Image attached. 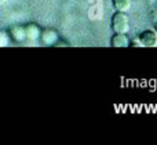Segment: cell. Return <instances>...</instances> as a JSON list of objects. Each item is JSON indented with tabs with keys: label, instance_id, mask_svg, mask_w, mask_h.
Listing matches in <instances>:
<instances>
[{
	"label": "cell",
	"instance_id": "cell-1",
	"mask_svg": "<svg viewBox=\"0 0 157 145\" xmlns=\"http://www.w3.org/2000/svg\"><path fill=\"white\" fill-rule=\"evenodd\" d=\"M112 29L114 33H127L130 30V18L123 11H116L112 15Z\"/></svg>",
	"mask_w": 157,
	"mask_h": 145
},
{
	"label": "cell",
	"instance_id": "cell-2",
	"mask_svg": "<svg viewBox=\"0 0 157 145\" xmlns=\"http://www.w3.org/2000/svg\"><path fill=\"white\" fill-rule=\"evenodd\" d=\"M142 47H155L157 46V33L153 29H145L138 36Z\"/></svg>",
	"mask_w": 157,
	"mask_h": 145
},
{
	"label": "cell",
	"instance_id": "cell-3",
	"mask_svg": "<svg viewBox=\"0 0 157 145\" xmlns=\"http://www.w3.org/2000/svg\"><path fill=\"white\" fill-rule=\"evenodd\" d=\"M24 28H25V36H26L28 41L39 40L41 29H40V26H39L37 24H35V22H29V24L24 25Z\"/></svg>",
	"mask_w": 157,
	"mask_h": 145
},
{
	"label": "cell",
	"instance_id": "cell-4",
	"mask_svg": "<svg viewBox=\"0 0 157 145\" xmlns=\"http://www.w3.org/2000/svg\"><path fill=\"white\" fill-rule=\"evenodd\" d=\"M11 40H14L15 43H24L26 41V36H25V28L24 25H13L8 30Z\"/></svg>",
	"mask_w": 157,
	"mask_h": 145
},
{
	"label": "cell",
	"instance_id": "cell-5",
	"mask_svg": "<svg viewBox=\"0 0 157 145\" xmlns=\"http://www.w3.org/2000/svg\"><path fill=\"white\" fill-rule=\"evenodd\" d=\"M39 39H40L44 44H54L55 41L58 40V33H57V30L46 28V29H41L40 37Z\"/></svg>",
	"mask_w": 157,
	"mask_h": 145
},
{
	"label": "cell",
	"instance_id": "cell-6",
	"mask_svg": "<svg viewBox=\"0 0 157 145\" xmlns=\"http://www.w3.org/2000/svg\"><path fill=\"white\" fill-rule=\"evenodd\" d=\"M128 43H130V39L127 37L125 33H116V35L112 37V40H110V46L112 47H117V49L128 47Z\"/></svg>",
	"mask_w": 157,
	"mask_h": 145
},
{
	"label": "cell",
	"instance_id": "cell-7",
	"mask_svg": "<svg viewBox=\"0 0 157 145\" xmlns=\"http://www.w3.org/2000/svg\"><path fill=\"white\" fill-rule=\"evenodd\" d=\"M112 6L116 11H125L131 7V0H112Z\"/></svg>",
	"mask_w": 157,
	"mask_h": 145
},
{
	"label": "cell",
	"instance_id": "cell-8",
	"mask_svg": "<svg viewBox=\"0 0 157 145\" xmlns=\"http://www.w3.org/2000/svg\"><path fill=\"white\" fill-rule=\"evenodd\" d=\"M10 35H8V32H6V30H0V47H6L10 44Z\"/></svg>",
	"mask_w": 157,
	"mask_h": 145
},
{
	"label": "cell",
	"instance_id": "cell-9",
	"mask_svg": "<svg viewBox=\"0 0 157 145\" xmlns=\"http://www.w3.org/2000/svg\"><path fill=\"white\" fill-rule=\"evenodd\" d=\"M128 46L130 47H142V44H141V41H139V39H134L132 41L128 43Z\"/></svg>",
	"mask_w": 157,
	"mask_h": 145
},
{
	"label": "cell",
	"instance_id": "cell-10",
	"mask_svg": "<svg viewBox=\"0 0 157 145\" xmlns=\"http://www.w3.org/2000/svg\"><path fill=\"white\" fill-rule=\"evenodd\" d=\"M153 30H155V32L157 33V21L155 22V28H153Z\"/></svg>",
	"mask_w": 157,
	"mask_h": 145
},
{
	"label": "cell",
	"instance_id": "cell-11",
	"mask_svg": "<svg viewBox=\"0 0 157 145\" xmlns=\"http://www.w3.org/2000/svg\"><path fill=\"white\" fill-rule=\"evenodd\" d=\"M6 2V0H0V4H2V3H4Z\"/></svg>",
	"mask_w": 157,
	"mask_h": 145
}]
</instances>
